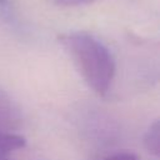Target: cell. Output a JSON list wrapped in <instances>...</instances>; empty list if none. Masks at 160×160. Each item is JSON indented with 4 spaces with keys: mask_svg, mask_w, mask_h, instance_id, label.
I'll return each mask as SVG.
<instances>
[{
    "mask_svg": "<svg viewBox=\"0 0 160 160\" xmlns=\"http://www.w3.org/2000/svg\"><path fill=\"white\" fill-rule=\"evenodd\" d=\"M55 5L62 8H78V6H86L94 4L98 0H51Z\"/></svg>",
    "mask_w": 160,
    "mask_h": 160,
    "instance_id": "cell-4",
    "label": "cell"
},
{
    "mask_svg": "<svg viewBox=\"0 0 160 160\" xmlns=\"http://www.w3.org/2000/svg\"><path fill=\"white\" fill-rule=\"evenodd\" d=\"M8 5V0H0V6H6Z\"/></svg>",
    "mask_w": 160,
    "mask_h": 160,
    "instance_id": "cell-6",
    "label": "cell"
},
{
    "mask_svg": "<svg viewBox=\"0 0 160 160\" xmlns=\"http://www.w3.org/2000/svg\"><path fill=\"white\" fill-rule=\"evenodd\" d=\"M59 42L71 58L88 86L96 95L105 96L111 89L116 74V62L109 48L86 31L61 34Z\"/></svg>",
    "mask_w": 160,
    "mask_h": 160,
    "instance_id": "cell-1",
    "label": "cell"
},
{
    "mask_svg": "<svg viewBox=\"0 0 160 160\" xmlns=\"http://www.w3.org/2000/svg\"><path fill=\"white\" fill-rule=\"evenodd\" d=\"M100 160H140L135 154L129 152V151H120V152H115L111 155H108Z\"/></svg>",
    "mask_w": 160,
    "mask_h": 160,
    "instance_id": "cell-5",
    "label": "cell"
},
{
    "mask_svg": "<svg viewBox=\"0 0 160 160\" xmlns=\"http://www.w3.org/2000/svg\"><path fill=\"white\" fill-rule=\"evenodd\" d=\"M25 146V139L19 132H8L0 130V160H14L10 154Z\"/></svg>",
    "mask_w": 160,
    "mask_h": 160,
    "instance_id": "cell-2",
    "label": "cell"
},
{
    "mask_svg": "<svg viewBox=\"0 0 160 160\" xmlns=\"http://www.w3.org/2000/svg\"><path fill=\"white\" fill-rule=\"evenodd\" d=\"M159 131H160V128H159V120H154L149 128L146 129L145 134H144V138H142V144H144V148L148 150L149 154H151L152 156L158 158L159 156V148H160V140H159Z\"/></svg>",
    "mask_w": 160,
    "mask_h": 160,
    "instance_id": "cell-3",
    "label": "cell"
}]
</instances>
